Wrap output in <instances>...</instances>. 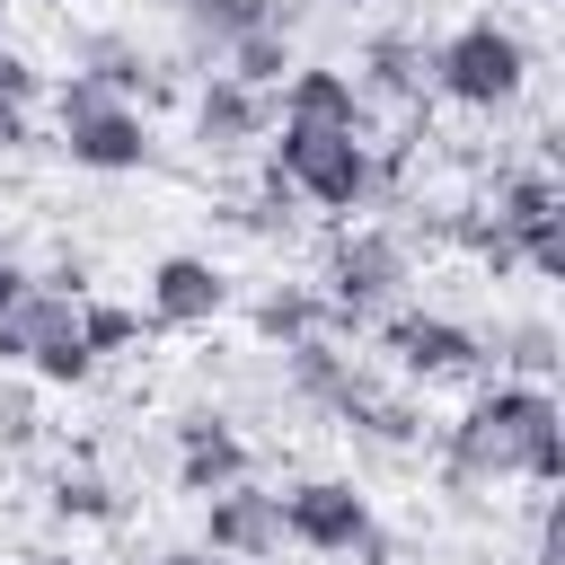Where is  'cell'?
Returning <instances> with one entry per match:
<instances>
[{"label":"cell","mask_w":565,"mask_h":565,"mask_svg":"<svg viewBox=\"0 0 565 565\" xmlns=\"http://www.w3.org/2000/svg\"><path fill=\"white\" fill-rule=\"evenodd\" d=\"M327 9H353V0H327Z\"/></svg>","instance_id":"cell-30"},{"label":"cell","mask_w":565,"mask_h":565,"mask_svg":"<svg viewBox=\"0 0 565 565\" xmlns=\"http://www.w3.org/2000/svg\"><path fill=\"white\" fill-rule=\"evenodd\" d=\"M26 565H71V556H26Z\"/></svg>","instance_id":"cell-29"},{"label":"cell","mask_w":565,"mask_h":565,"mask_svg":"<svg viewBox=\"0 0 565 565\" xmlns=\"http://www.w3.org/2000/svg\"><path fill=\"white\" fill-rule=\"evenodd\" d=\"M35 433V415H26V397H0V441H26Z\"/></svg>","instance_id":"cell-25"},{"label":"cell","mask_w":565,"mask_h":565,"mask_svg":"<svg viewBox=\"0 0 565 565\" xmlns=\"http://www.w3.org/2000/svg\"><path fill=\"white\" fill-rule=\"evenodd\" d=\"M521 265H530L539 282H565V212L539 221V230H521Z\"/></svg>","instance_id":"cell-21"},{"label":"cell","mask_w":565,"mask_h":565,"mask_svg":"<svg viewBox=\"0 0 565 565\" xmlns=\"http://www.w3.org/2000/svg\"><path fill=\"white\" fill-rule=\"evenodd\" d=\"M397 291H406V247L388 230H344L335 256H327V309H335V327H362Z\"/></svg>","instance_id":"cell-5"},{"label":"cell","mask_w":565,"mask_h":565,"mask_svg":"<svg viewBox=\"0 0 565 565\" xmlns=\"http://www.w3.org/2000/svg\"><path fill=\"white\" fill-rule=\"evenodd\" d=\"M274 177H282L300 203H318V212H362V203H371V150H362V132L282 124V141H274Z\"/></svg>","instance_id":"cell-4"},{"label":"cell","mask_w":565,"mask_h":565,"mask_svg":"<svg viewBox=\"0 0 565 565\" xmlns=\"http://www.w3.org/2000/svg\"><path fill=\"white\" fill-rule=\"evenodd\" d=\"M565 212V194H556V177L547 168H512V177H494V230H539V221H556Z\"/></svg>","instance_id":"cell-16"},{"label":"cell","mask_w":565,"mask_h":565,"mask_svg":"<svg viewBox=\"0 0 565 565\" xmlns=\"http://www.w3.org/2000/svg\"><path fill=\"white\" fill-rule=\"evenodd\" d=\"M503 362H512V380H539V388H547V371H556V327L521 318V327L503 335Z\"/></svg>","instance_id":"cell-19"},{"label":"cell","mask_w":565,"mask_h":565,"mask_svg":"<svg viewBox=\"0 0 565 565\" xmlns=\"http://www.w3.org/2000/svg\"><path fill=\"white\" fill-rule=\"evenodd\" d=\"M0 150H26V106H0Z\"/></svg>","instance_id":"cell-26"},{"label":"cell","mask_w":565,"mask_h":565,"mask_svg":"<svg viewBox=\"0 0 565 565\" xmlns=\"http://www.w3.org/2000/svg\"><path fill=\"white\" fill-rule=\"evenodd\" d=\"M177 441H185V459H177V486L185 494H221V486L247 477V441L230 433V415L194 406V415H177Z\"/></svg>","instance_id":"cell-11"},{"label":"cell","mask_w":565,"mask_h":565,"mask_svg":"<svg viewBox=\"0 0 565 565\" xmlns=\"http://www.w3.org/2000/svg\"><path fill=\"white\" fill-rule=\"evenodd\" d=\"M203 547L212 556H274L282 547V494H265V486H221V494H203Z\"/></svg>","instance_id":"cell-9"},{"label":"cell","mask_w":565,"mask_h":565,"mask_svg":"<svg viewBox=\"0 0 565 565\" xmlns=\"http://www.w3.org/2000/svg\"><path fill=\"white\" fill-rule=\"evenodd\" d=\"M221 62H230L221 79H238V88H256V97H265V88H282V79L300 71V62H291V35H282V26H256V35L221 44Z\"/></svg>","instance_id":"cell-15"},{"label":"cell","mask_w":565,"mask_h":565,"mask_svg":"<svg viewBox=\"0 0 565 565\" xmlns=\"http://www.w3.org/2000/svg\"><path fill=\"white\" fill-rule=\"evenodd\" d=\"M35 88H44L35 62H26L18 44H0V106H35Z\"/></svg>","instance_id":"cell-23"},{"label":"cell","mask_w":565,"mask_h":565,"mask_svg":"<svg viewBox=\"0 0 565 565\" xmlns=\"http://www.w3.org/2000/svg\"><path fill=\"white\" fill-rule=\"evenodd\" d=\"M185 9V35L194 44H238V35H256V26H282V0H177Z\"/></svg>","instance_id":"cell-14"},{"label":"cell","mask_w":565,"mask_h":565,"mask_svg":"<svg viewBox=\"0 0 565 565\" xmlns=\"http://www.w3.org/2000/svg\"><path fill=\"white\" fill-rule=\"evenodd\" d=\"M221 300H230V282L212 256H159L150 265V318L159 327H212Z\"/></svg>","instance_id":"cell-10"},{"label":"cell","mask_w":565,"mask_h":565,"mask_svg":"<svg viewBox=\"0 0 565 565\" xmlns=\"http://www.w3.org/2000/svg\"><path fill=\"white\" fill-rule=\"evenodd\" d=\"M539 9H556V0H539Z\"/></svg>","instance_id":"cell-31"},{"label":"cell","mask_w":565,"mask_h":565,"mask_svg":"<svg viewBox=\"0 0 565 565\" xmlns=\"http://www.w3.org/2000/svg\"><path fill=\"white\" fill-rule=\"evenodd\" d=\"M62 150H71V168L132 177V168H150V124H141V106L106 97V106H88V115H71V124H62Z\"/></svg>","instance_id":"cell-8"},{"label":"cell","mask_w":565,"mask_h":565,"mask_svg":"<svg viewBox=\"0 0 565 565\" xmlns=\"http://www.w3.org/2000/svg\"><path fill=\"white\" fill-rule=\"evenodd\" d=\"M88 79H97L106 97H132V88H141V53H132V44H97V53H88Z\"/></svg>","instance_id":"cell-22"},{"label":"cell","mask_w":565,"mask_h":565,"mask_svg":"<svg viewBox=\"0 0 565 565\" xmlns=\"http://www.w3.org/2000/svg\"><path fill=\"white\" fill-rule=\"evenodd\" d=\"M53 503H62V512H79V521H97V512H115L97 477H62V486H53Z\"/></svg>","instance_id":"cell-24"},{"label":"cell","mask_w":565,"mask_h":565,"mask_svg":"<svg viewBox=\"0 0 565 565\" xmlns=\"http://www.w3.org/2000/svg\"><path fill=\"white\" fill-rule=\"evenodd\" d=\"M494 477H565V415L539 380H494L477 388V406L450 424V486H494Z\"/></svg>","instance_id":"cell-1"},{"label":"cell","mask_w":565,"mask_h":565,"mask_svg":"<svg viewBox=\"0 0 565 565\" xmlns=\"http://www.w3.org/2000/svg\"><path fill=\"white\" fill-rule=\"evenodd\" d=\"M318 327H335L327 291H265V300H256V335H265V344H300V335H318Z\"/></svg>","instance_id":"cell-17"},{"label":"cell","mask_w":565,"mask_h":565,"mask_svg":"<svg viewBox=\"0 0 565 565\" xmlns=\"http://www.w3.org/2000/svg\"><path fill=\"white\" fill-rule=\"evenodd\" d=\"M371 530H380V521H371V503H362L344 477H309V486L282 494V539H300L309 556H353Z\"/></svg>","instance_id":"cell-7"},{"label":"cell","mask_w":565,"mask_h":565,"mask_svg":"<svg viewBox=\"0 0 565 565\" xmlns=\"http://www.w3.org/2000/svg\"><path fill=\"white\" fill-rule=\"evenodd\" d=\"M521 79H530V44H521L512 26H494V18H468L459 35L433 44V88H441L450 106L494 115V106L521 97Z\"/></svg>","instance_id":"cell-3"},{"label":"cell","mask_w":565,"mask_h":565,"mask_svg":"<svg viewBox=\"0 0 565 565\" xmlns=\"http://www.w3.org/2000/svg\"><path fill=\"white\" fill-rule=\"evenodd\" d=\"M18 291H26V274H18L9 256H0V318H9V300H18Z\"/></svg>","instance_id":"cell-27"},{"label":"cell","mask_w":565,"mask_h":565,"mask_svg":"<svg viewBox=\"0 0 565 565\" xmlns=\"http://www.w3.org/2000/svg\"><path fill=\"white\" fill-rule=\"evenodd\" d=\"M132 335H141L132 309H115V300H79V344H88V353H124Z\"/></svg>","instance_id":"cell-20"},{"label":"cell","mask_w":565,"mask_h":565,"mask_svg":"<svg viewBox=\"0 0 565 565\" xmlns=\"http://www.w3.org/2000/svg\"><path fill=\"white\" fill-rule=\"evenodd\" d=\"M79 300L88 291H53V282H26L0 318V371H35L44 388H79L97 371V353L79 344Z\"/></svg>","instance_id":"cell-2"},{"label":"cell","mask_w":565,"mask_h":565,"mask_svg":"<svg viewBox=\"0 0 565 565\" xmlns=\"http://www.w3.org/2000/svg\"><path fill=\"white\" fill-rule=\"evenodd\" d=\"M256 132H265V97L212 71V79H203V97H194V141H203V150H247Z\"/></svg>","instance_id":"cell-13"},{"label":"cell","mask_w":565,"mask_h":565,"mask_svg":"<svg viewBox=\"0 0 565 565\" xmlns=\"http://www.w3.org/2000/svg\"><path fill=\"white\" fill-rule=\"evenodd\" d=\"M159 565H212V547H168Z\"/></svg>","instance_id":"cell-28"},{"label":"cell","mask_w":565,"mask_h":565,"mask_svg":"<svg viewBox=\"0 0 565 565\" xmlns=\"http://www.w3.org/2000/svg\"><path fill=\"white\" fill-rule=\"evenodd\" d=\"M362 88L344 71H291L282 79V124H318V132H362Z\"/></svg>","instance_id":"cell-12"},{"label":"cell","mask_w":565,"mask_h":565,"mask_svg":"<svg viewBox=\"0 0 565 565\" xmlns=\"http://www.w3.org/2000/svg\"><path fill=\"white\" fill-rule=\"evenodd\" d=\"M424 71H433V53H415L406 35H380V44H371V88H388V97H406V88H415Z\"/></svg>","instance_id":"cell-18"},{"label":"cell","mask_w":565,"mask_h":565,"mask_svg":"<svg viewBox=\"0 0 565 565\" xmlns=\"http://www.w3.org/2000/svg\"><path fill=\"white\" fill-rule=\"evenodd\" d=\"M380 344L397 353L406 380H477L486 371V335H468L459 318H433V309H397L380 327Z\"/></svg>","instance_id":"cell-6"}]
</instances>
